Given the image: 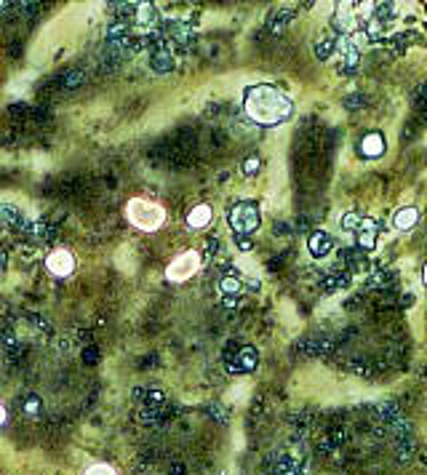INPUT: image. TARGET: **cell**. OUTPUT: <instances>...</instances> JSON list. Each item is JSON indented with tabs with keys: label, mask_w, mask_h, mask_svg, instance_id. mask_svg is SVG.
<instances>
[{
	"label": "cell",
	"mask_w": 427,
	"mask_h": 475,
	"mask_svg": "<svg viewBox=\"0 0 427 475\" xmlns=\"http://www.w3.org/2000/svg\"><path fill=\"white\" fill-rule=\"evenodd\" d=\"M243 110L246 115L262 123V126H275V123H283L291 118L294 112V102L286 91H281L278 85L270 83H259L246 88V97H243Z\"/></svg>",
	"instance_id": "cell-1"
},
{
	"label": "cell",
	"mask_w": 427,
	"mask_h": 475,
	"mask_svg": "<svg viewBox=\"0 0 427 475\" xmlns=\"http://www.w3.org/2000/svg\"><path fill=\"white\" fill-rule=\"evenodd\" d=\"M126 219L131 222L139 230H147V233H155L163 222H166V211L160 203H153V201H144V198H134L126 206Z\"/></svg>",
	"instance_id": "cell-2"
},
{
	"label": "cell",
	"mask_w": 427,
	"mask_h": 475,
	"mask_svg": "<svg viewBox=\"0 0 427 475\" xmlns=\"http://www.w3.org/2000/svg\"><path fill=\"white\" fill-rule=\"evenodd\" d=\"M19 214L8 206H0V278L8 267V259H11V251H14V240H17L19 233Z\"/></svg>",
	"instance_id": "cell-3"
},
{
	"label": "cell",
	"mask_w": 427,
	"mask_h": 475,
	"mask_svg": "<svg viewBox=\"0 0 427 475\" xmlns=\"http://www.w3.org/2000/svg\"><path fill=\"white\" fill-rule=\"evenodd\" d=\"M198 270H201V254L198 251H185V254H179L169 265L166 278H169L171 283H182V281L192 278Z\"/></svg>",
	"instance_id": "cell-4"
},
{
	"label": "cell",
	"mask_w": 427,
	"mask_h": 475,
	"mask_svg": "<svg viewBox=\"0 0 427 475\" xmlns=\"http://www.w3.org/2000/svg\"><path fill=\"white\" fill-rule=\"evenodd\" d=\"M230 224L235 233H251L259 227V208L251 201H243L230 211Z\"/></svg>",
	"instance_id": "cell-5"
},
{
	"label": "cell",
	"mask_w": 427,
	"mask_h": 475,
	"mask_svg": "<svg viewBox=\"0 0 427 475\" xmlns=\"http://www.w3.org/2000/svg\"><path fill=\"white\" fill-rule=\"evenodd\" d=\"M46 267L51 275H59V278H67L69 272L75 270V256L67 249H53L51 254L46 256Z\"/></svg>",
	"instance_id": "cell-6"
},
{
	"label": "cell",
	"mask_w": 427,
	"mask_h": 475,
	"mask_svg": "<svg viewBox=\"0 0 427 475\" xmlns=\"http://www.w3.org/2000/svg\"><path fill=\"white\" fill-rule=\"evenodd\" d=\"M360 153L366 158H379L385 153V136L382 134H369L363 142H360Z\"/></svg>",
	"instance_id": "cell-7"
},
{
	"label": "cell",
	"mask_w": 427,
	"mask_h": 475,
	"mask_svg": "<svg viewBox=\"0 0 427 475\" xmlns=\"http://www.w3.org/2000/svg\"><path fill=\"white\" fill-rule=\"evenodd\" d=\"M208 222H211V208H208L206 203L195 206V208L187 214V224L192 227V230H203Z\"/></svg>",
	"instance_id": "cell-8"
},
{
	"label": "cell",
	"mask_w": 427,
	"mask_h": 475,
	"mask_svg": "<svg viewBox=\"0 0 427 475\" xmlns=\"http://www.w3.org/2000/svg\"><path fill=\"white\" fill-rule=\"evenodd\" d=\"M417 219H419V208H414V206H406V208H401V211L395 214L393 224L398 227V230H411V227L417 224Z\"/></svg>",
	"instance_id": "cell-9"
},
{
	"label": "cell",
	"mask_w": 427,
	"mask_h": 475,
	"mask_svg": "<svg viewBox=\"0 0 427 475\" xmlns=\"http://www.w3.org/2000/svg\"><path fill=\"white\" fill-rule=\"evenodd\" d=\"M328 249H331V240H328V238H326V235H312V240H310V251H312V254L324 256V254H328Z\"/></svg>",
	"instance_id": "cell-10"
},
{
	"label": "cell",
	"mask_w": 427,
	"mask_h": 475,
	"mask_svg": "<svg viewBox=\"0 0 427 475\" xmlns=\"http://www.w3.org/2000/svg\"><path fill=\"white\" fill-rule=\"evenodd\" d=\"M83 475H118L110 465H104V462H97V465H91Z\"/></svg>",
	"instance_id": "cell-11"
},
{
	"label": "cell",
	"mask_w": 427,
	"mask_h": 475,
	"mask_svg": "<svg viewBox=\"0 0 427 475\" xmlns=\"http://www.w3.org/2000/svg\"><path fill=\"white\" fill-rule=\"evenodd\" d=\"M3 422H6V408L0 406V424H3Z\"/></svg>",
	"instance_id": "cell-12"
}]
</instances>
